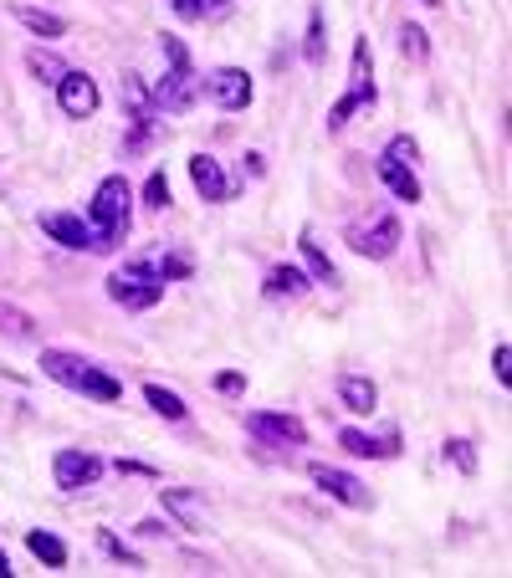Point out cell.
Returning <instances> with one entry per match:
<instances>
[{
  "label": "cell",
  "mask_w": 512,
  "mask_h": 578,
  "mask_svg": "<svg viewBox=\"0 0 512 578\" xmlns=\"http://www.w3.org/2000/svg\"><path fill=\"white\" fill-rule=\"evenodd\" d=\"M164 512L175 517L185 532H205V507H200L195 492H180V486H169V492H164Z\"/></svg>",
  "instance_id": "cell-14"
},
{
  "label": "cell",
  "mask_w": 512,
  "mask_h": 578,
  "mask_svg": "<svg viewBox=\"0 0 512 578\" xmlns=\"http://www.w3.org/2000/svg\"><path fill=\"white\" fill-rule=\"evenodd\" d=\"M425 6H436V0H425Z\"/></svg>",
  "instance_id": "cell-37"
},
{
  "label": "cell",
  "mask_w": 512,
  "mask_h": 578,
  "mask_svg": "<svg viewBox=\"0 0 512 578\" xmlns=\"http://www.w3.org/2000/svg\"><path fill=\"white\" fill-rule=\"evenodd\" d=\"M400 52H405L410 62H425V57H431V41H425L420 26H400Z\"/></svg>",
  "instance_id": "cell-27"
},
{
  "label": "cell",
  "mask_w": 512,
  "mask_h": 578,
  "mask_svg": "<svg viewBox=\"0 0 512 578\" xmlns=\"http://www.w3.org/2000/svg\"><path fill=\"white\" fill-rule=\"evenodd\" d=\"M441 456H446L461 476H477V446H472V440H461V435H456V440H446Z\"/></svg>",
  "instance_id": "cell-23"
},
{
  "label": "cell",
  "mask_w": 512,
  "mask_h": 578,
  "mask_svg": "<svg viewBox=\"0 0 512 578\" xmlns=\"http://www.w3.org/2000/svg\"><path fill=\"white\" fill-rule=\"evenodd\" d=\"M0 333H11V338H36V323L21 313V307H6V302H0Z\"/></svg>",
  "instance_id": "cell-26"
},
{
  "label": "cell",
  "mask_w": 512,
  "mask_h": 578,
  "mask_svg": "<svg viewBox=\"0 0 512 578\" xmlns=\"http://www.w3.org/2000/svg\"><path fill=\"white\" fill-rule=\"evenodd\" d=\"M338 446H344L349 456H369V461H384V456H395V451H400V440H395V435L374 440V435H364V430H338Z\"/></svg>",
  "instance_id": "cell-15"
},
{
  "label": "cell",
  "mask_w": 512,
  "mask_h": 578,
  "mask_svg": "<svg viewBox=\"0 0 512 578\" xmlns=\"http://www.w3.org/2000/svg\"><path fill=\"white\" fill-rule=\"evenodd\" d=\"M169 11H175L180 21H200V16H205V6H200V0H169Z\"/></svg>",
  "instance_id": "cell-32"
},
{
  "label": "cell",
  "mask_w": 512,
  "mask_h": 578,
  "mask_svg": "<svg viewBox=\"0 0 512 578\" xmlns=\"http://www.w3.org/2000/svg\"><path fill=\"white\" fill-rule=\"evenodd\" d=\"M384 159H395V164H415V159H420V149H415L410 133H395L390 149H384Z\"/></svg>",
  "instance_id": "cell-30"
},
{
  "label": "cell",
  "mask_w": 512,
  "mask_h": 578,
  "mask_svg": "<svg viewBox=\"0 0 512 578\" xmlns=\"http://www.w3.org/2000/svg\"><path fill=\"white\" fill-rule=\"evenodd\" d=\"M379 87H374V72H369V41H354V72H349V93L328 108V128H344L359 108H374Z\"/></svg>",
  "instance_id": "cell-5"
},
{
  "label": "cell",
  "mask_w": 512,
  "mask_h": 578,
  "mask_svg": "<svg viewBox=\"0 0 512 578\" xmlns=\"http://www.w3.org/2000/svg\"><path fill=\"white\" fill-rule=\"evenodd\" d=\"M262 292H267V297H303V292H308V277L297 272V266H272L267 282H262Z\"/></svg>",
  "instance_id": "cell-19"
},
{
  "label": "cell",
  "mask_w": 512,
  "mask_h": 578,
  "mask_svg": "<svg viewBox=\"0 0 512 578\" xmlns=\"http://www.w3.org/2000/svg\"><path fill=\"white\" fill-rule=\"evenodd\" d=\"M303 57H308V67H323V57H328V41H323V11H313V21H308Z\"/></svg>",
  "instance_id": "cell-25"
},
{
  "label": "cell",
  "mask_w": 512,
  "mask_h": 578,
  "mask_svg": "<svg viewBox=\"0 0 512 578\" xmlns=\"http://www.w3.org/2000/svg\"><path fill=\"white\" fill-rule=\"evenodd\" d=\"M11 16L31 31V36H41V41H57V36H67V21L62 16H52V11H36V6H11Z\"/></svg>",
  "instance_id": "cell-18"
},
{
  "label": "cell",
  "mask_w": 512,
  "mask_h": 578,
  "mask_svg": "<svg viewBox=\"0 0 512 578\" xmlns=\"http://www.w3.org/2000/svg\"><path fill=\"white\" fill-rule=\"evenodd\" d=\"M144 205H154V210L169 205V180H164V169H154L149 180H144Z\"/></svg>",
  "instance_id": "cell-28"
},
{
  "label": "cell",
  "mask_w": 512,
  "mask_h": 578,
  "mask_svg": "<svg viewBox=\"0 0 512 578\" xmlns=\"http://www.w3.org/2000/svg\"><path fill=\"white\" fill-rule=\"evenodd\" d=\"M108 297L118 307H128V313H144V307H154L164 297V277L154 272V261H128L108 277Z\"/></svg>",
  "instance_id": "cell-4"
},
{
  "label": "cell",
  "mask_w": 512,
  "mask_h": 578,
  "mask_svg": "<svg viewBox=\"0 0 512 578\" xmlns=\"http://www.w3.org/2000/svg\"><path fill=\"white\" fill-rule=\"evenodd\" d=\"M308 476L323 486V492L333 497V502H344V507H374V497H369V486L359 481V476H349V471H338V466H323V461H313L308 466Z\"/></svg>",
  "instance_id": "cell-9"
},
{
  "label": "cell",
  "mask_w": 512,
  "mask_h": 578,
  "mask_svg": "<svg viewBox=\"0 0 512 578\" xmlns=\"http://www.w3.org/2000/svg\"><path fill=\"white\" fill-rule=\"evenodd\" d=\"M190 180H195L200 200H210V205L231 200V185H226V174H221V164L210 159V154H195V159H190Z\"/></svg>",
  "instance_id": "cell-13"
},
{
  "label": "cell",
  "mask_w": 512,
  "mask_h": 578,
  "mask_svg": "<svg viewBox=\"0 0 512 578\" xmlns=\"http://www.w3.org/2000/svg\"><path fill=\"white\" fill-rule=\"evenodd\" d=\"M16 568H11V558H6V548H0V578H11Z\"/></svg>",
  "instance_id": "cell-35"
},
{
  "label": "cell",
  "mask_w": 512,
  "mask_h": 578,
  "mask_svg": "<svg viewBox=\"0 0 512 578\" xmlns=\"http://www.w3.org/2000/svg\"><path fill=\"white\" fill-rule=\"evenodd\" d=\"M216 389H221V394H241V389H246V374L226 369V374H216Z\"/></svg>",
  "instance_id": "cell-33"
},
{
  "label": "cell",
  "mask_w": 512,
  "mask_h": 578,
  "mask_svg": "<svg viewBox=\"0 0 512 578\" xmlns=\"http://www.w3.org/2000/svg\"><path fill=\"white\" fill-rule=\"evenodd\" d=\"M26 548L41 558V563H47V568H67V543L57 538V532H26Z\"/></svg>",
  "instance_id": "cell-20"
},
{
  "label": "cell",
  "mask_w": 512,
  "mask_h": 578,
  "mask_svg": "<svg viewBox=\"0 0 512 578\" xmlns=\"http://www.w3.org/2000/svg\"><path fill=\"white\" fill-rule=\"evenodd\" d=\"M374 169H379V180H384V190H390L395 200H405V205H415V200H420V180H415V174H410V164H395V159H379Z\"/></svg>",
  "instance_id": "cell-16"
},
{
  "label": "cell",
  "mask_w": 512,
  "mask_h": 578,
  "mask_svg": "<svg viewBox=\"0 0 512 578\" xmlns=\"http://www.w3.org/2000/svg\"><path fill=\"white\" fill-rule=\"evenodd\" d=\"M246 430L262 440V446H287V451L308 440V425H303V420H297V415H277V410H251V415H246Z\"/></svg>",
  "instance_id": "cell-7"
},
{
  "label": "cell",
  "mask_w": 512,
  "mask_h": 578,
  "mask_svg": "<svg viewBox=\"0 0 512 578\" xmlns=\"http://www.w3.org/2000/svg\"><path fill=\"white\" fill-rule=\"evenodd\" d=\"M164 57H169V77L154 87V108H159V113H185V108L200 98V77H195V67H190L185 41L169 36V31H164Z\"/></svg>",
  "instance_id": "cell-3"
},
{
  "label": "cell",
  "mask_w": 512,
  "mask_h": 578,
  "mask_svg": "<svg viewBox=\"0 0 512 578\" xmlns=\"http://www.w3.org/2000/svg\"><path fill=\"white\" fill-rule=\"evenodd\" d=\"M297 246H303V261H308V282H328V287H333V282H338V266L328 261V251H323L308 231H303V241H297Z\"/></svg>",
  "instance_id": "cell-21"
},
{
  "label": "cell",
  "mask_w": 512,
  "mask_h": 578,
  "mask_svg": "<svg viewBox=\"0 0 512 578\" xmlns=\"http://www.w3.org/2000/svg\"><path fill=\"white\" fill-rule=\"evenodd\" d=\"M205 93H210V103H216V108L236 113V108H246V103H251L256 87H251V77H246L241 67H216V72L205 77Z\"/></svg>",
  "instance_id": "cell-12"
},
{
  "label": "cell",
  "mask_w": 512,
  "mask_h": 578,
  "mask_svg": "<svg viewBox=\"0 0 512 578\" xmlns=\"http://www.w3.org/2000/svg\"><path fill=\"white\" fill-rule=\"evenodd\" d=\"M118 471H123V476H149V481L159 476L154 466H144V461H123V456H118Z\"/></svg>",
  "instance_id": "cell-34"
},
{
  "label": "cell",
  "mask_w": 512,
  "mask_h": 578,
  "mask_svg": "<svg viewBox=\"0 0 512 578\" xmlns=\"http://www.w3.org/2000/svg\"><path fill=\"white\" fill-rule=\"evenodd\" d=\"M52 476H57L62 492H82V486H98V476H103V456H93V451H57Z\"/></svg>",
  "instance_id": "cell-10"
},
{
  "label": "cell",
  "mask_w": 512,
  "mask_h": 578,
  "mask_svg": "<svg viewBox=\"0 0 512 578\" xmlns=\"http://www.w3.org/2000/svg\"><path fill=\"white\" fill-rule=\"evenodd\" d=\"M41 231H47L52 241H62L67 251H98V231H93L82 215H67V210H41Z\"/></svg>",
  "instance_id": "cell-11"
},
{
  "label": "cell",
  "mask_w": 512,
  "mask_h": 578,
  "mask_svg": "<svg viewBox=\"0 0 512 578\" xmlns=\"http://www.w3.org/2000/svg\"><path fill=\"white\" fill-rule=\"evenodd\" d=\"M338 399H344V410L369 415V410L379 405V389H374V379H364V374H344V379H338Z\"/></svg>",
  "instance_id": "cell-17"
},
{
  "label": "cell",
  "mask_w": 512,
  "mask_h": 578,
  "mask_svg": "<svg viewBox=\"0 0 512 578\" xmlns=\"http://www.w3.org/2000/svg\"><path fill=\"white\" fill-rule=\"evenodd\" d=\"M41 374H52L57 384L88 394V399H103V405H113V399H123V384L113 374H103L93 359H82V353H67V348H41Z\"/></svg>",
  "instance_id": "cell-1"
},
{
  "label": "cell",
  "mask_w": 512,
  "mask_h": 578,
  "mask_svg": "<svg viewBox=\"0 0 512 578\" xmlns=\"http://www.w3.org/2000/svg\"><path fill=\"white\" fill-rule=\"evenodd\" d=\"M26 67H31V77H36V82H57V77L67 72V62H62V57L41 52V47H31V52H26Z\"/></svg>",
  "instance_id": "cell-24"
},
{
  "label": "cell",
  "mask_w": 512,
  "mask_h": 578,
  "mask_svg": "<svg viewBox=\"0 0 512 578\" xmlns=\"http://www.w3.org/2000/svg\"><path fill=\"white\" fill-rule=\"evenodd\" d=\"M98 543H103V553H108V558H118L123 568H144V558H139L134 548H123V543L113 538V532H103V538H98Z\"/></svg>",
  "instance_id": "cell-29"
},
{
  "label": "cell",
  "mask_w": 512,
  "mask_h": 578,
  "mask_svg": "<svg viewBox=\"0 0 512 578\" xmlns=\"http://www.w3.org/2000/svg\"><path fill=\"white\" fill-rule=\"evenodd\" d=\"M52 87H57V103H62V113H67V118H93V113H98V103H103L98 82H93L88 72H72V67H67Z\"/></svg>",
  "instance_id": "cell-8"
},
{
  "label": "cell",
  "mask_w": 512,
  "mask_h": 578,
  "mask_svg": "<svg viewBox=\"0 0 512 578\" xmlns=\"http://www.w3.org/2000/svg\"><path fill=\"white\" fill-rule=\"evenodd\" d=\"M200 6H205V11H221V6H231V0H200Z\"/></svg>",
  "instance_id": "cell-36"
},
{
  "label": "cell",
  "mask_w": 512,
  "mask_h": 578,
  "mask_svg": "<svg viewBox=\"0 0 512 578\" xmlns=\"http://www.w3.org/2000/svg\"><path fill=\"white\" fill-rule=\"evenodd\" d=\"M349 251L369 256V261H384L400 251V220L395 215H374V220H359V226H349Z\"/></svg>",
  "instance_id": "cell-6"
},
{
  "label": "cell",
  "mask_w": 512,
  "mask_h": 578,
  "mask_svg": "<svg viewBox=\"0 0 512 578\" xmlns=\"http://www.w3.org/2000/svg\"><path fill=\"white\" fill-rule=\"evenodd\" d=\"M128 210H134V190H128L123 174H108L93 195V220H88L98 231V251H113L128 236Z\"/></svg>",
  "instance_id": "cell-2"
},
{
  "label": "cell",
  "mask_w": 512,
  "mask_h": 578,
  "mask_svg": "<svg viewBox=\"0 0 512 578\" xmlns=\"http://www.w3.org/2000/svg\"><path fill=\"white\" fill-rule=\"evenodd\" d=\"M492 374H497V384H512V348L507 343H497V353H492Z\"/></svg>",
  "instance_id": "cell-31"
},
{
  "label": "cell",
  "mask_w": 512,
  "mask_h": 578,
  "mask_svg": "<svg viewBox=\"0 0 512 578\" xmlns=\"http://www.w3.org/2000/svg\"><path fill=\"white\" fill-rule=\"evenodd\" d=\"M144 399H149V410L164 415V420H185V399L175 389H164V384H144Z\"/></svg>",
  "instance_id": "cell-22"
}]
</instances>
